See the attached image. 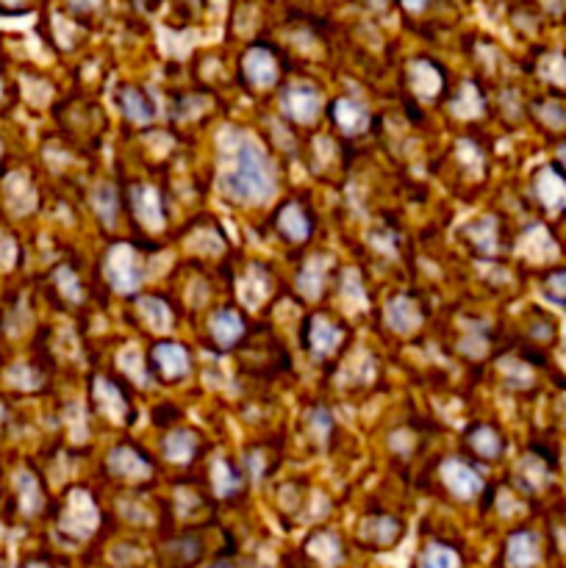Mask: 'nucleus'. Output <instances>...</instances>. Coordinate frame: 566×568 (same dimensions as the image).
<instances>
[{"label":"nucleus","instance_id":"f257e3e1","mask_svg":"<svg viewBox=\"0 0 566 568\" xmlns=\"http://www.w3.org/2000/svg\"><path fill=\"white\" fill-rule=\"evenodd\" d=\"M225 189L233 200L242 203H264L275 194L270 161L253 142H242L236 153V170L225 178Z\"/></svg>","mask_w":566,"mask_h":568},{"label":"nucleus","instance_id":"f03ea898","mask_svg":"<svg viewBox=\"0 0 566 568\" xmlns=\"http://www.w3.org/2000/svg\"><path fill=\"white\" fill-rule=\"evenodd\" d=\"M148 372L161 383H178L189 375V355L181 344L159 342L148 353Z\"/></svg>","mask_w":566,"mask_h":568},{"label":"nucleus","instance_id":"7ed1b4c3","mask_svg":"<svg viewBox=\"0 0 566 568\" xmlns=\"http://www.w3.org/2000/svg\"><path fill=\"white\" fill-rule=\"evenodd\" d=\"M275 225L277 233L292 244L305 242V239L311 236V231H314V220H311V214L303 209L300 200H289V203L277 211Z\"/></svg>","mask_w":566,"mask_h":568},{"label":"nucleus","instance_id":"20e7f679","mask_svg":"<svg viewBox=\"0 0 566 568\" xmlns=\"http://www.w3.org/2000/svg\"><path fill=\"white\" fill-rule=\"evenodd\" d=\"M342 342V333L336 331V325H331L327 320H320V316H309L303 322V347L309 349L311 355L322 358V355H331L333 349Z\"/></svg>","mask_w":566,"mask_h":568},{"label":"nucleus","instance_id":"39448f33","mask_svg":"<svg viewBox=\"0 0 566 568\" xmlns=\"http://www.w3.org/2000/svg\"><path fill=\"white\" fill-rule=\"evenodd\" d=\"M105 275H109L111 286L120 288V292H133L139 286V266L133 261L131 250L114 244L109 250V264H105Z\"/></svg>","mask_w":566,"mask_h":568},{"label":"nucleus","instance_id":"423d86ee","mask_svg":"<svg viewBox=\"0 0 566 568\" xmlns=\"http://www.w3.org/2000/svg\"><path fill=\"white\" fill-rule=\"evenodd\" d=\"M281 105L294 122H314V116L320 114V94L305 83H297V87H289L283 92Z\"/></svg>","mask_w":566,"mask_h":568},{"label":"nucleus","instance_id":"0eeeda50","mask_svg":"<svg viewBox=\"0 0 566 568\" xmlns=\"http://www.w3.org/2000/svg\"><path fill=\"white\" fill-rule=\"evenodd\" d=\"M442 480L461 499H472L483 488L477 471L469 464H464V460H447L442 466Z\"/></svg>","mask_w":566,"mask_h":568},{"label":"nucleus","instance_id":"6e6552de","mask_svg":"<svg viewBox=\"0 0 566 568\" xmlns=\"http://www.w3.org/2000/svg\"><path fill=\"white\" fill-rule=\"evenodd\" d=\"M466 447L477 455L486 464H494V460L503 458L505 442L492 425H475L469 433H466Z\"/></svg>","mask_w":566,"mask_h":568},{"label":"nucleus","instance_id":"1a4fd4ad","mask_svg":"<svg viewBox=\"0 0 566 568\" xmlns=\"http://www.w3.org/2000/svg\"><path fill=\"white\" fill-rule=\"evenodd\" d=\"M109 471L125 477V480H139V477L150 475V460L144 458L137 447L122 444V447H117L114 453L109 455Z\"/></svg>","mask_w":566,"mask_h":568},{"label":"nucleus","instance_id":"9d476101","mask_svg":"<svg viewBox=\"0 0 566 568\" xmlns=\"http://www.w3.org/2000/svg\"><path fill=\"white\" fill-rule=\"evenodd\" d=\"M244 336V320L233 308H222L220 314L211 320V338L220 349H233Z\"/></svg>","mask_w":566,"mask_h":568},{"label":"nucleus","instance_id":"9b49d317","mask_svg":"<svg viewBox=\"0 0 566 568\" xmlns=\"http://www.w3.org/2000/svg\"><path fill=\"white\" fill-rule=\"evenodd\" d=\"M538 552H542V547H538L536 532L519 530L508 538V544H505V564L511 568H527L536 564Z\"/></svg>","mask_w":566,"mask_h":568},{"label":"nucleus","instance_id":"f8f14e48","mask_svg":"<svg viewBox=\"0 0 566 568\" xmlns=\"http://www.w3.org/2000/svg\"><path fill=\"white\" fill-rule=\"evenodd\" d=\"M536 194L547 209H564L566 205V175L558 166H547L536 178Z\"/></svg>","mask_w":566,"mask_h":568},{"label":"nucleus","instance_id":"ddd939ff","mask_svg":"<svg viewBox=\"0 0 566 568\" xmlns=\"http://www.w3.org/2000/svg\"><path fill=\"white\" fill-rule=\"evenodd\" d=\"M92 397L105 416H111L114 422H128L125 410L131 414V405H128V397L117 388L114 381H94Z\"/></svg>","mask_w":566,"mask_h":568},{"label":"nucleus","instance_id":"4468645a","mask_svg":"<svg viewBox=\"0 0 566 568\" xmlns=\"http://www.w3.org/2000/svg\"><path fill=\"white\" fill-rule=\"evenodd\" d=\"M70 516L75 521H72V525H67L64 530L72 532V536H89V532H92V527H94V519H98V516H94L92 503H89L87 494H81V491L72 494L70 505H67L64 519H70Z\"/></svg>","mask_w":566,"mask_h":568},{"label":"nucleus","instance_id":"2eb2a0df","mask_svg":"<svg viewBox=\"0 0 566 568\" xmlns=\"http://www.w3.org/2000/svg\"><path fill=\"white\" fill-rule=\"evenodd\" d=\"M331 116L344 133H364L366 125H370V114L353 100H336L331 105Z\"/></svg>","mask_w":566,"mask_h":568},{"label":"nucleus","instance_id":"dca6fc26","mask_svg":"<svg viewBox=\"0 0 566 568\" xmlns=\"http://www.w3.org/2000/svg\"><path fill=\"white\" fill-rule=\"evenodd\" d=\"M117 100H120L122 114H125L131 122H150V120H153V114H155L153 103H150V98L142 92V89L122 87L120 94H117Z\"/></svg>","mask_w":566,"mask_h":568},{"label":"nucleus","instance_id":"f3484780","mask_svg":"<svg viewBox=\"0 0 566 568\" xmlns=\"http://www.w3.org/2000/svg\"><path fill=\"white\" fill-rule=\"evenodd\" d=\"M366 538L375 549H388L403 538V521L394 516H375L372 525L366 527Z\"/></svg>","mask_w":566,"mask_h":568},{"label":"nucleus","instance_id":"a211bd4d","mask_svg":"<svg viewBox=\"0 0 566 568\" xmlns=\"http://www.w3.org/2000/svg\"><path fill=\"white\" fill-rule=\"evenodd\" d=\"M244 75H247V81L253 83V87H272L277 78L275 61L270 59L266 50H253V53L244 59Z\"/></svg>","mask_w":566,"mask_h":568},{"label":"nucleus","instance_id":"6ab92c4d","mask_svg":"<svg viewBox=\"0 0 566 568\" xmlns=\"http://www.w3.org/2000/svg\"><path fill=\"white\" fill-rule=\"evenodd\" d=\"M131 209L133 216H137L142 225H161V203L155 197V192H150L148 186H133V197H131Z\"/></svg>","mask_w":566,"mask_h":568},{"label":"nucleus","instance_id":"aec40b11","mask_svg":"<svg viewBox=\"0 0 566 568\" xmlns=\"http://www.w3.org/2000/svg\"><path fill=\"white\" fill-rule=\"evenodd\" d=\"M388 322L397 333H411L422 322L420 305L411 297H397L392 305H388Z\"/></svg>","mask_w":566,"mask_h":568},{"label":"nucleus","instance_id":"412c9836","mask_svg":"<svg viewBox=\"0 0 566 568\" xmlns=\"http://www.w3.org/2000/svg\"><path fill=\"white\" fill-rule=\"evenodd\" d=\"M194 449H198V436H194L192 430L170 433L164 442L166 458L175 460V464H186V460L194 455Z\"/></svg>","mask_w":566,"mask_h":568},{"label":"nucleus","instance_id":"4be33fe9","mask_svg":"<svg viewBox=\"0 0 566 568\" xmlns=\"http://www.w3.org/2000/svg\"><path fill=\"white\" fill-rule=\"evenodd\" d=\"M200 552H203V544L198 541V538H178V541H172L170 547V555L172 560H175L178 566H192L200 560Z\"/></svg>","mask_w":566,"mask_h":568},{"label":"nucleus","instance_id":"5701e85b","mask_svg":"<svg viewBox=\"0 0 566 568\" xmlns=\"http://www.w3.org/2000/svg\"><path fill=\"white\" fill-rule=\"evenodd\" d=\"M420 568H458V555L447 547H427L420 555Z\"/></svg>","mask_w":566,"mask_h":568},{"label":"nucleus","instance_id":"b1692460","mask_svg":"<svg viewBox=\"0 0 566 568\" xmlns=\"http://www.w3.org/2000/svg\"><path fill=\"white\" fill-rule=\"evenodd\" d=\"M17 491H20L22 510H26V514H33V510L39 508V503H42V494H39L37 480H33L28 471H22V475L17 477Z\"/></svg>","mask_w":566,"mask_h":568},{"label":"nucleus","instance_id":"393cba45","mask_svg":"<svg viewBox=\"0 0 566 568\" xmlns=\"http://www.w3.org/2000/svg\"><path fill=\"white\" fill-rule=\"evenodd\" d=\"M544 294H547L549 303L566 308V270H553L544 277Z\"/></svg>","mask_w":566,"mask_h":568},{"label":"nucleus","instance_id":"a878e982","mask_svg":"<svg viewBox=\"0 0 566 568\" xmlns=\"http://www.w3.org/2000/svg\"><path fill=\"white\" fill-rule=\"evenodd\" d=\"M55 283H59V292L64 300H81V288H78V277L72 270L61 266V270L55 272Z\"/></svg>","mask_w":566,"mask_h":568},{"label":"nucleus","instance_id":"bb28decb","mask_svg":"<svg viewBox=\"0 0 566 568\" xmlns=\"http://www.w3.org/2000/svg\"><path fill=\"white\" fill-rule=\"evenodd\" d=\"M142 314L148 316V322H153L155 331H164V327L170 325V311H166L159 300H144Z\"/></svg>","mask_w":566,"mask_h":568},{"label":"nucleus","instance_id":"cd10ccee","mask_svg":"<svg viewBox=\"0 0 566 568\" xmlns=\"http://www.w3.org/2000/svg\"><path fill=\"white\" fill-rule=\"evenodd\" d=\"M236 486H239V477L231 475L225 464H216L214 466V488H216V494H222V497H231V494L236 491Z\"/></svg>","mask_w":566,"mask_h":568},{"label":"nucleus","instance_id":"c85d7f7f","mask_svg":"<svg viewBox=\"0 0 566 568\" xmlns=\"http://www.w3.org/2000/svg\"><path fill=\"white\" fill-rule=\"evenodd\" d=\"M0 11H9V14L26 11V0H0Z\"/></svg>","mask_w":566,"mask_h":568},{"label":"nucleus","instance_id":"c756f323","mask_svg":"<svg viewBox=\"0 0 566 568\" xmlns=\"http://www.w3.org/2000/svg\"><path fill=\"white\" fill-rule=\"evenodd\" d=\"M555 166H558V170L566 175V148L560 150V155H558V161H555Z\"/></svg>","mask_w":566,"mask_h":568},{"label":"nucleus","instance_id":"7c9ffc66","mask_svg":"<svg viewBox=\"0 0 566 568\" xmlns=\"http://www.w3.org/2000/svg\"><path fill=\"white\" fill-rule=\"evenodd\" d=\"M26 568H50L48 564H39V560H33V564H28Z\"/></svg>","mask_w":566,"mask_h":568},{"label":"nucleus","instance_id":"2f4dec72","mask_svg":"<svg viewBox=\"0 0 566 568\" xmlns=\"http://www.w3.org/2000/svg\"><path fill=\"white\" fill-rule=\"evenodd\" d=\"M214 568H231V566H228V564H216Z\"/></svg>","mask_w":566,"mask_h":568}]
</instances>
